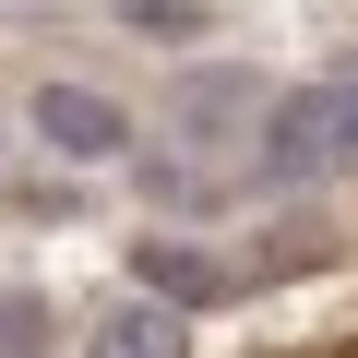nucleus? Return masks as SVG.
Masks as SVG:
<instances>
[{
	"mask_svg": "<svg viewBox=\"0 0 358 358\" xmlns=\"http://www.w3.org/2000/svg\"><path fill=\"white\" fill-rule=\"evenodd\" d=\"M334 167H358V60L263 108V179L275 192H310V179H334Z\"/></svg>",
	"mask_w": 358,
	"mask_h": 358,
	"instance_id": "1",
	"label": "nucleus"
},
{
	"mask_svg": "<svg viewBox=\"0 0 358 358\" xmlns=\"http://www.w3.org/2000/svg\"><path fill=\"white\" fill-rule=\"evenodd\" d=\"M84 358H192V322H179L167 299H120V310H96Z\"/></svg>",
	"mask_w": 358,
	"mask_h": 358,
	"instance_id": "2",
	"label": "nucleus"
},
{
	"mask_svg": "<svg viewBox=\"0 0 358 358\" xmlns=\"http://www.w3.org/2000/svg\"><path fill=\"white\" fill-rule=\"evenodd\" d=\"M36 131H60L72 155H131V120H120L108 96H84V84H48V96H36Z\"/></svg>",
	"mask_w": 358,
	"mask_h": 358,
	"instance_id": "3",
	"label": "nucleus"
},
{
	"mask_svg": "<svg viewBox=\"0 0 358 358\" xmlns=\"http://www.w3.org/2000/svg\"><path fill=\"white\" fill-rule=\"evenodd\" d=\"M131 275H143V287H167V310H215V299L239 287L227 263H203V251H179V239H143V251H131Z\"/></svg>",
	"mask_w": 358,
	"mask_h": 358,
	"instance_id": "4",
	"label": "nucleus"
},
{
	"mask_svg": "<svg viewBox=\"0 0 358 358\" xmlns=\"http://www.w3.org/2000/svg\"><path fill=\"white\" fill-rule=\"evenodd\" d=\"M0 358H48V299L36 287H0Z\"/></svg>",
	"mask_w": 358,
	"mask_h": 358,
	"instance_id": "5",
	"label": "nucleus"
}]
</instances>
